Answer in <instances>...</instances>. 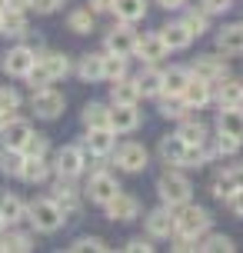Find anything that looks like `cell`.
I'll return each instance as SVG.
<instances>
[{
    "label": "cell",
    "instance_id": "21",
    "mask_svg": "<svg viewBox=\"0 0 243 253\" xmlns=\"http://www.w3.org/2000/svg\"><path fill=\"white\" fill-rule=\"evenodd\" d=\"M140 97H160L163 93V70H157V63H147V70H140L137 77Z\"/></svg>",
    "mask_w": 243,
    "mask_h": 253
},
{
    "label": "cell",
    "instance_id": "24",
    "mask_svg": "<svg viewBox=\"0 0 243 253\" xmlns=\"http://www.w3.org/2000/svg\"><path fill=\"white\" fill-rule=\"evenodd\" d=\"M157 34H160V40L166 43V50H187L190 40H193L190 30H187L183 24H166V27H160Z\"/></svg>",
    "mask_w": 243,
    "mask_h": 253
},
{
    "label": "cell",
    "instance_id": "3",
    "mask_svg": "<svg viewBox=\"0 0 243 253\" xmlns=\"http://www.w3.org/2000/svg\"><path fill=\"white\" fill-rule=\"evenodd\" d=\"M157 193H160V200L166 203V207H180V203L190 200V180L183 177V173H177V170H166L163 177L157 180Z\"/></svg>",
    "mask_w": 243,
    "mask_h": 253
},
{
    "label": "cell",
    "instance_id": "29",
    "mask_svg": "<svg viewBox=\"0 0 243 253\" xmlns=\"http://www.w3.org/2000/svg\"><path fill=\"white\" fill-rule=\"evenodd\" d=\"M180 24L190 30V37H203L206 27H210V13H206L203 7H197V10H187V13H183V20H180Z\"/></svg>",
    "mask_w": 243,
    "mask_h": 253
},
{
    "label": "cell",
    "instance_id": "9",
    "mask_svg": "<svg viewBox=\"0 0 243 253\" xmlns=\"http://www.w3.org/2000/svg\"><path fill=\"white\" fill-rule=\"evenodd\" d=\"M34 63H37V50L20 43V47H10V50H7V57H3V70H7L10 77H27Z\"/></svg>",
    "mask_w": 243,
    "mask_h": 253
},
{
    "label": "cell",
    "instance_id": "15",
    "mask_svg": "<svg viewBox=\"0 0 243 253\" xmlns=\"http://www.w3.org/2000/svg\"><path fill=\"white\" fill-rule=\"evenodd\" d=\"M183 103L190 107V110H200V107H206L210 103V97H213V84H206V80H200V77H190V84L183 87Z\"/></svg>",
    "mask_w": 243,
    "mask_h": 253
},
{
    "label": "cell",
    "instance_id": "34",
    "mask_svg": "<svg viewBox=\"0 0 243 253\" xmlns=\"http://www.w3.org/2000/svg\"><path fill=\"white\" fill-rule=\"evenodd\" d=\"M187 110H190V107L183 103L180 93H160V114H163L166 120H180Z\"/></svg>",
    "mask_w": 243,
    "mask_h": 253
},
{
    "label": "cell",
    "instance_id": "20",
    "mask_svg": "<svg viewBox=\"0 0 243 253\" xmlns=\"http://www.w3.org/2000/svg\"><path fill=\"white\" fill-rule=\"evenodd\" d=\"M217 50L220 53H230V57L243 53V24H230V27L220 30V34H217Z\"/></svg>",
    "mask_w": 243,
    "mask_h": 253
},
{
    "label": "cell",
    "instance_id": "55",
    "mask_svg": "<svg viewBox=\"0 0 243 253\" xmlns=\"http://www.w3.org/2000/svg\"><path fill=\"white\" fill-rule=\"evenodd\" d=\"M237 110H240V114H243V97H240V100H237Z\"/></svg>",
    "mask_w": 243,
    "mask_h": 253
},
{
    "label": "cell",
    "instance_id": "5",
    "mask_svg": "<svg viewBox=\"0 0 243 253\" xmlns=\"http://www.w3.org/2000/svg\"><path fill=\"white\" fill-rule=\"evenodd\" d=\"M64 107H67V97L60 93V90L43 87V90L34 93V114L43 117V120H57V117L64 114Z\"/></svg>",
    "mask_w": 243,
    "mask_h": 253
},
{
    "label": "cell",
    "instance_id": "36",
    "mask_svg": "<svg viewBox=\"0 0 243 253\" xmlns=\"http://www.w3.org/2000/svg\"><path fill=\"white\" fill-rule=\"evenodd\" d=\"M243 97V84H237V80H230V77H223L217 87V100L220 107H237V100Z\"/></svg>",
    "mask_w": 243,
    "mask_h": 253
},
{
    "label": "cell",
    "instance_id": "7",
    "mask_svg": "<svg viewBox=\"0 0 243 253\" xmlns=\"http://www.w3.org/2000/svg\"><path fill=\"white\" fill-rule=\"evenodd\" d=\"M83 167H87V157H83V147H64V150L57 153V160H53V170L60 173V177L74 180L83 173Z\"/></svg>",
    "mask_w": 243,
    "mask_h": 253
},
{
    "label": "cell",
    "instance_id": "35",
    "mask_svg": "<svg viewBox=\"0 0 243 253\" xmlns=\"http://www.w3.org/2000/svg\"><path fill=\"white\" fill-rule=\"evenodd\" d=\"M40 63H43V70L50 74V80H60V77L70 74V60H67L64 53H43V57H37Z\"/></svg>",
    "mask_w": 243,
    "mask_h": 253
},
{
    "label": "cell",
    "instance_id": "42",
    "mask_svg": "<svg viewBox=\"0 0 243 253\" xmlns=\"http://www.w3.org/2000/svg\"><path fill=\"white\" fill-rule=\"evenodd\" d=\"M83 126H110V110L103 103H87L83 107Z\"/></svg>",
    "mask_w": 243,
    "mask_h": 253
},
{
    "label": "cell",
    "instance_id": "39",
    "mask_svg": "<svg viewBox=\"0 0 243 253\" xmlns=\"http://www.w3.org/2000/svg\"><path fill=\"white\" fill-rule=\"evenodd\" d=\"M20 167H24V150H10V147L0 150V170L7 177H20Z\"/></svg>",
    "mask_w": 243,
    "mask_h": 253
},
{
    "label": "cell",
    "instance_id": "26",
    "mask_svg": "<svg viewBox=\"0 0 243 253\" xmlns=\"http://www.w3.org/2000/svg\"><path fill=\"white\" fill-rule=\"evenodd\" d=\"M217 130H220V133H230V137H240L243 140V114L237 110V107H220Z\"/></svg>",
    "mask_w": 243,
    "mask_h": 253
},
{
    "label": "cell",
    "instance_id": "19",
    "mask_svg": "<svg viewBox=\"0 0 243 253\" xmlns=\"http://www.w3.org/2000/svg\"><path fill=\"white\" fill-rule=\"evenodd\" d=\"M50 200L64 210V216H70V213H77V210H80V197H77V190L70 187V180H67V177H60V183L53 187Z\"/></svg>",
    "mask_w": 243,
    "mask_h": 253
},
{
    "label": "cell",
    "instance_id": "32",
    "mask_svg": "<svg viewBox=\"0 0 243 253\" xmlns=\"http://www.w3.org/2000/svg\"><path fill=\"white\" fill-rule=\"evenodd\" d=\"M183 150H187V143L180 137H163V143H160V157L170 167H183Z\"/></svg>",
    "mask_w": 243,
    "mask_h": 253
},
{
    "label": "cell",
    "instance_id": "45",
    "mask_svg": "<svg viewBox=\"0 0 243 253\" xmlns=\"http://www.w3.org/2000/svg\"><path fill=\"white\" fill-rule=\"evenodd\" d=\"M27 80H30V87H34V93H37V90H43V87H50L53 80H50V74H47V70H43V63H34V67H30V74H27Z\"/></svg>",
    "mask_w": 243,
    "mask_h": 253
},
{
    "label": "cell",
    "instance_id": "41",
    "mask_svg": "<svg viewBox=\"0 0 243 253\" xmlns=\"http://www.w3.org/2000/svg\"><path fill=\"white\" fill-rule=\"evenodd\" d=\"M177 137L183 140V143H203L206 140V126L200 124V120H183L177 130Z\"/></svg>",
    "mask_w": 243,
    "mask_h": 253
},
{
    "label": "cell",
    "instance_id": "4",
    "mask_svg": "<svg viewBox=\"0 0 243 253\" xmlns=\"http://www.w3.org/2000/svg\"><path fill=\"white\" fill-rule=\"evenodd\" d=\"M114 157H117V167L127 170V173H140V170H147V160H150L147 147H143V143H133V140L120 143Z\"/></svg>",
    "mask_w": 243,
    "mask_h": 253
},
{
    "label": "cell",
    "instance_id": "46",
    "mask_svg": "<svg viewBox=\"0 0 243 253\" xmlns=\"http://www.w3.org/2000/svg\"><path fill=\"white\" fill-rule=\"evenodd\" d=\"M67 250H74V253H80V250H97V253H103V250H110V247H107L100 237H80V240H74Z\"/></svg>",
    "mask_w": 243,
    "mask_h": 253
},
{
    "label": "cell",
    "instance_id": "22",
    "mask_svg": "<svg viewBox=\"0 0 243 253\" xmlns=\"http://www.w3.org/2000/svg\"><path fill=\"white\" fill-rule=\"evenodd\" d=\"M237 190H243V164L240 167H230V170H223L217 177V183H213V193H217L220 200H227L230 193H237Z\"/></svg>",
    "mask_w": 243,
    "mask_h": 253
},
{
    "label": "cell",
    "instance_id": "30",
    "mask_svg": "<svg viewBox=\"0 0 243 253\" xmlns=\"http://www.w3.org/2000/svg\"><path fill=\"white\" fill-rule=\"evenodd\" d=\"M93 24H97V13L90 10V7H77V10L67 17V27H70L74 34H90Z\"/></svg>",
    "mask_w": 243,
    "mask_h": 253
},
{
    "label": "cell",
    "instance_id": "57",
    "mask_svg": "<svg viewBox=\"0 0 243 253\" xmlns=\"http://www.w3.org/2000/svg\"><path fill=\"white\" fill-rule=\"evenodd\" d=\"M3 227H7V223H3V220H0V230H3Z\"/></svg>",
    "mask_w": 243,
    "mask_h": 253
},
{
    "label": "cell",
    "instance_id": "33",
    "mask_svg": "<svg viewBox=\"0 0 243 253\" xmlns=\"http://www.w3.org/2000/svg\"><path fill=\"white\" fill-rule=\"evenodd\" d=\"M77 74H80V80H103V53H87V57H80Z\"/></svg>",
    "mask_w": 243,
    "mask_h": 253
},
{
    "label": "cell",
    "instance_id": "8",
    "mask_svg": "<svg viewBox=\"0 0 243 253\" xmlns=\"http://www.w3.org/2000/svg\"><path fill=\"white\" fill-rule=\"evenodd\" d=\"M87 193H90V200H93V203H100V207H103V203H110L117 193H120V183H117L110 173L93 170V173H90V183H87Z\"/></svg>",
    "mask_w": 243,
    "mask_h": 253
},
{
    "label": "cell",
    "instance_id": "59",
    "mask_svg": "<svg viewBox=\"0 0 243 253\" xmlns=\"http://www.w3.org/2000/svg\"><path fill=\"white\" fill-rule=\"evenodd\" d=\"M0 10H3V7H0Z\"/></svg>",
    "mask_w": 243,
    "mask_h": 253
},
{
    "label": "cell",
    "instance_id": "23",
    "mask_svg": "<svg viewBox=\"0 0 243 253\" xmlns=\"http://www.w3.org/2000/svg\"><path fill=\"white\" fill-rule=\"evenodd\" d=\"M110 10L117 13L120 24H137V20L147 17V0H114Z\"/></svg>",
    "mask_w": 243,
    "mask_h": 253
},
{
    "label": "cell",
    "instance_id": "47",
    "mask_svg": "<svg viewBox=\"0 0 243 253\" xmlns=\"http://www.w3.org/2000/svg\"><path fill=\"white\" fill-rule=\"evenodd\" d=\"M240 143H243L240 137H230V133H220V137H217V143H213V150H217L220 157H223V153L230 157V153H237V150H240Z\"/></svg>",
    "mask_w": 243,
    "mask_h": 253
},
{
    "label": "cell",
    "instance_id": "18",
    "mask_svg": "<svg viewBox=\"0 0 243 253\" xmlns=\"http://www.w3.org/2000/svg\"><path fill=\"white\" fill-rule=\"evenodd\" d=\"M0 34L3 37H27V13L17 7H3L0 10Z\"/></svg>",
    "mask_w": 243,
    "mask_h": 253
},
{
    "label": "cell",
    "instance_id": "12",
    "mask_svg": "<svg viewBox=\"0 0 243 253\" xmlns=\"http://www.w3.org/2000/svg\"><path fill=\"white\" fill-rule=\"evenodd\" d=\"M30 133H34L30 124H27V120H17V117H7V120L0 124V140H3V147H10V150H20Z\"/></svg>",
    "mask_w": 243,
    "mask_h": 253
},
{
    "label": "cell",
    "instance_id": "31",
    "mask_svg": "<svg viewBox=\"0 0 243 253\" xmlns=\"http://www.w3.org/2000/svg\"><path fill=\"white\" fill-rule=\"evenodd\" d=\"M24 203L17 200V197H7V193H0V220L7 223V227H13L17 220H24Z\"/></svg>",
    "mask_w": 243,
    "mask_h": 253
},
{
    "label": "cell",
    "instance_id": "51",
    "mask_svg": "<svg viewBox=\"0 0 243 253\" xmlns=\"http://www.w3.org/2000/svg\"><path fill=\"white\" fill-rule=\"evenodd\" d=\"M127 250H130V253H150L154 247H150V240H130Z\"/></svg>",
    "mask_w": 243,
    "mask_h": 253
},
{
    "label": "cell",
    "instance_id": "37",
    "mask_svg": "<svg viewBox=\"0 0 243 253\" xmlns=\"http://www.w3.org/2000/svg\"><path fill=\"white\" fill-rule=\"evenodd\" d=\"M120 77H127V57H120V53H103V80H120Z\"/></svg>",
    "mask_w": 243,
    "mask_h": 253
},
{
    "label": "cell",
    "instance_id": "44",
    "mask_svg": "<svg viewBox=\"0 0 243 253\" xmlns=\"http://www.w3.org/2000/svg\"><path fill=\"white\" fill-rule=\"evenodd\" d=\"M20 110V93L13 87H0V114L3 117H13Z\"/></svg>",
    "mask_w": 243,
    "mask_h": 253
},
{
    "label": "cell",
    "instance_id": "13",
    "mask_svg": "<svg viewBox=\"0 0 243 253\" xmlns=\"http://www.w3.org/2000/svg\"><path fill=\"white\" fill-rule=\"evenodd\" d=\"M137 47V34L130 30V24H117L110 34H107V53H120V57H130Z\"/></svg>",
    "mask_w": 243,
    "mask_h": 253
},
{
    "label": "cell",
    "instance_id": "6",
    "mask_svg": "<svg viewBox=\"0 0 243 253\" xmlns=\"http://www.w3.org/2000/svg\"><path fill=\"white\" fill-rule=\"evenodd\" d=\"M103 210H107V216L114 220V223H133L137 216H140V203H137V197H130V193H117L110 203H103Z\"/></svg>",
    "mask_w": 243,
    "mask_h": 253
},
{
    "label": "cell",
    "instance_id": "1",
    "mask_svg": "<svg viewBox=\"0 0 243 253\" xmlns=\"http://www.w3.org/2000/svg\"><path fill=\"white\" fill-rule=\"evenodd\" d=\"M173 210V233H187V237H203L210 230V213L206 207H197V203H180V207H170Z\"/></svg>",
    "mask_w": 243,
    "mask_h": 253
},
{
    "label": "cell",
    "instance_id": "14",
    "mask_svg": "<svg viewBox=\"0 0 243 253\" xmlns=\"http://www.w3.org/2000/svg\"><path fill=\"white\" fill-rule=\"evenodd\" d=\"M137 126H140L137 107H130V103H114V110H110V130H114V133H133Z\"/></svg>",
    "mask_w": 243,
    "mask_h": 253
},
{
    "label": "cell",
    "instance_id": "11",
    "mask_svg": "<svg viewBox=\"0 0 243 253\" xmlns=\"http://www.w3.org/2000/svg\"><path fill=\"white\" fill-rule=\"evenodd\" d=\"M147 233H150L154 240H170V237H173V210H170L166 203L147 213Z\"/></svg>",
    "mask_w": 243,
    "mask_h": 253
},
{
    "label": "cell",
    "instance_id": "50",
    "mask_svg": "<svg viewBox=\"0 0 243 253\" xmlns=\"http://www.w3.org/2000/svg\"><path fill=\"white\" fill-rule=\"evenodd\" d=\"M227 207H230V213L243 216V190H237V193H230V197H227Z\"/></svg>",
    "mask_w": 243,
    "mask_h": 253
},
{
    "label": "cell",
    "instance_id": "48",
    "mask_svg": "<svg viewBox=\"0 0 243 253\" xmlns=\"http://www.w3.org/2000/svg\"><path fill=\"white\" fill-rule=\"evenodd\" d=\"M233 0H200V7H203L206 13H227L230 10Z\"/></svg>",
    "mask_w": 243,
    "mask_h": 253
},
{
    "label": "cell",
    "instance_id": "53",
    "mask_svg": "<svg viewBox=\"0 0 243 253\" xmlns=\"http://www.w3.org/2000/svg\"><path fill=\"white\" fill-rule=\"evenodd\" d=\"M187 0H157V7H163V10H180Z\"/></svg>",
    "mask_w": 243,
    "mask_h": 253
},
{
    "label": "cell",
    "instance_id": "43",
    "mask_svg": "<svg viewBox=\"0 0 243 253\" xmlns=\"http://www.w3.org/2000/svg\"><path fill=\"white\" fill-rule=\"evenodd\" d=\"M20 150H24V157H47V150H50V140L43 137V133H30Z\"/></svg>",
    "mask_w": 243,
    "mask_h": 253
},
{
    "label": "cell",
    "instance_id": "49",
    "mask_svg": "<svg viewBox=\"0 0 243 253\" xmlns=\"http://www.w3.org/2000/svg\"><path fill=\"white\" fill-rule=\"evenodd\" d=\"M60 3H64V0H30V7H34L37 13H53Z\"/></svg>",
    "mask_w": 243,
    "mask_h": 253
},
{
    "label": "cell",
    "instance_id": "2",
    "mask_svg": "<svg viewBox=\"0 0 243 253\" xmlns=\"http://www.w3.org/2000/svg\"><path fill=\"white\" fill-rule=\"evenodd\" d=\"M24 216L30 220V227L37 230V233H57V230L67 223L64 210L50 200V197H43V200H34L30 207L24 210Z\"/></svg>",
    "mask_w": 243,
    "mask_h": 253
},
{
    "label": "cell",
    "instance_id": "27",
    "mask_svg": "<svg viewBox=\"0 0 243 253\" xmlns=\"http://www.w3.org/2000/svg\"><path fill=\"white\" fill-rule=\"evenodd\" d=\"M47 177H50L47 157H24V167H20V180H27V183H43Z\"/></svg>",
    "mask_w": 243,
    "mask_h": 253
},
{
    "label": "cell",
    "instance_id": "40",
    "mask_svg": "<svg viewBox=\"0 0 243 253\" xmlns=\"http://www.w3.org/2000/svg\"><path fill=\"white\" fill-rule=\"evenodd\" d=\"M0 250H7V253H27V250H34V240H30V237H27V233H3V237H0Z\"/></svg>",
    "mask_w": 243,
    "mask_h": 253
},
{
    "label": "cell",
    "instance_id": "58",
    "mask_svg": "<svg viewBox=\"0 0 243 253\" xmlns=\"http://www.w3.org/2000/svg\"><path fill=\"white\" fill-rule=\"evenodd\" d=\"M3 120H7V117H3V114H0V124H3Z\"/></svg>",
    "mask_w": 243,
    "mask_h": 253
},
{
    "label": "cell",
    "instance_id": "28",
    "mask_svg": "<svg viewBox=\"0 0 243 253\" xmlns=\"http://www.w3.org/2000/svg\"><path fill=\"white\" fill-rule=\"evenodd\" d=\"M190 67H170L163 70V93H183V87L190 84Z\"/></svg>",
    "mask_w": 243,
    "mask_h": 253
},
{
    "label": "cell",
    "instance_id": "10",
    "mask_svg": "<svg viewBox=\"0 0 243 253\" xmlns=\"http://www.w3.org/2000/svg\"><path fill=\"white\" fill-rule=\"evenodd\" d=\"M190 74L200 77V80H206V84H220L230 70H227V60H220V57H213V53H203V57L193 60Z\"/></svg>",
    "mask_w": 243,
    "mask_h": 253
},
{
    "label": "cell",
    "instance_id": "38",
    "mask_svg": "<svg viewBox=\"0 0 243 253\" xmlns=\"http://www.w3.org/2000/svg\"><path fill=\"white\" fill-rule=\"evenodd\" d=\"M197 250H206V253H233L237 247H233L230 237H223V233H210V237H200L197 240Z\"/></svg>",
    "mask_w": 243,
    "mask_h": 253
},
{
    "label": "cell",
    "instance_id": "17",
    "mask_svg": "<svg viewBox=\"0 0 243 253\" xmlns=\"http://www.w3.org/2000/svg\"><path fill=\"white\" fill-rule=\"evenodd\" d=\"M87 150L93 157L114 153V130L110 126H87Z\"/></svg>",
    "mask_w": 243,
    "mask_h": 253
},
{
    "label": "cell",
    "instance_id": "56",
    "mask_svg": "<svg viewBox=\"0 0 243 253\" xmlns=\"http://www.w3.org/2000/svg\"><path fill=\"white\" fill-rule=\"evenodd\" d=\"M0 7H7V0H0Z\"/></svg>",
    "mask_w": 243,
    "mask_h": 253
},
{
    "label": "cell",
    "instance_id": "52",
    "mask_svg": "<svg viewBox=\"0 0 243 253\" xmlns=\"http://www.w3.org/2000/svg\"><path fill=\"white\" fill-rule=\"evenodd\" d=\"M87 7L93 13H103V10H110V7H114V0H87Z\"/></svg>",
    "mask_w": 243,
    "mask_h": 253
},
{
    "label": "cell",
    "instance_id": "54",
    "mask_svg": "<svg viewBox=\"0 0 243 253\" xmlns=\"http://www.w3.org/2000/svg\"><path fill=\"white\" fill-rule=\"evenodd\" d=\"M7 7H17V10H27V7H30V0H7Z\"/></svg>",
    "mask_w": 243,
    "mask_h": 253
},
{
    "label": "cell",
    "instance_id": "16",
    "mask_svg": "<svg viewBox=\"0 0 243 253\" xmlns=\"http://www.w3.org/2000/svg\"><path fill=\"white\" fill-rule=\"evenodd\" d=\"M133 53H137L140 60H147V63H160L166 57V43L160 40V34H143V37H137Z\"/></svg>",
    "mask_w": 243,
    "mask_h": 253
},
{
    "label": "cell",
    "instance_id": "25",
    "mask_svg": "<svg viewBox=\"0 0 243 253\" xmlns=\"http://www.w3.org/2000/svg\"><path fill=\"white\" fill-rule=\"evenodd\" d=\"M110 100L137 107V103H140V87H137V80H127V77L114 80V87H110Z\"/></svg>",
    "mask_w": 243,
    "mask_h": 253
}]
</instances>
